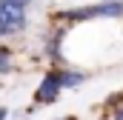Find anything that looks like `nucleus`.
Returning <instances> with one entry per match:
<instances>
[{
	"label": "nucleus",
	"instance_id": "obj_1",
	"mask_svg": "<svg viewBox=\"0 0 123 120\" xmlns=\"http://www.w3.org/2000/svg\"><path fill=\"white\" fill-rule=\"evenodd\" d=\"M123 3H100V6H86V9H72L63 12L66 20H89V17H120Z\"/></svg>",
	"mask_w": 123,
	"mask_h": 120
},
{
	"label": "nucleus",
	"instance_id": "obj_2",
	"mask_svg": "<svg viewBox=\"0 0 123 120\" xmlns=\"http://www.w3.org/2000/svg\"><path fill=\"white\" fill-rule=\"evenodd\" d=\"M26 26L23 9H0V34H14Z\"/></svg>",
	"mask_w": 123,
	"mask_h": 120
},
{
	"label": "nucleus",
	"instance_id": "obj_3",
	"mask_svg": "<svg viewBox=\"0 0 123 120\" xmlns=\"http://www.w3.org/2000/svg\"><path fill=\"white\" fill-rule=\"evenodd\" d=\"M60 89H63V86H60V77H57V74H46L34 97H37V103H52V100L60 94Z\"/></svg>",
	"mask_w": 123,
	"mask_h": 120
},
{
	"label": "nucleus",
	"instance_id": "obj_4",
	"mask_svg": "<svg viewBox=\"0 0 123 120\" xmlns=\"http://www.w3.org/2000/svg\"><path fill=\"white\" fill-rule=\"evenodd\" d=\"M57 77H60V86H77L83 80L80 72H66V74H57Z\"/></svg>",
	"mask_w": 123,
	"mask_h": 120
},
{
	"label": "nucleus",
	"instance_id": "obj_5",
	"mask_svg": "<svg viewBox=\"0 0 123 120\" xmlns=\"http://www.w3.org/2000/svg\"><path fill=\"white\" fill-rule=\"evenodd\" d=\"M29 0H0V9H23Z\"/></svg>",
	"mask_w": 123,
	"mask_h": 120
},
{
	"label": "nucleus",
	"instance_id": "obj_6",
	"mask_svg": "<svg viewBox=\"0 0 123 120\" xmlns=\"http://www.w3.org/2000/svg\"><path fill=\"white\" fill-rule=\"evenodd\" d=\"M9 57H12V54H9V49H0V72H6V69H9Z\"/></svg>",
	"mask_w": 123,
	"mask_h": 120
},
{
	"label": "nucleus",
	"instance_id": "obj_7",
	"mask_svg": "<svg viewBox=\"0 0 123 120\" xmlns=\"http://www.w3.org/2000/svg\"><path fill=\"white\" fill-rule=\"evenodd\" d=\"M3 117H6V109H0V120H3Z\"/></svg>",
	"mask_w": 123,
	"mask_h": 120
},
{
	"label": "nucleus",
	"instance_id": "obj_8",
	"mask_svg": "<svg viewBox=\"0 0 123 120\" xmlns=\"http://www.w3.org/2000/svg\"><path fill=\"white\" fill-rule=\"evenodd\" d=\"M117 120H123V112H120V114H117Z\"/></svg>",
	"mask_w": 123,
	"mask_h": 120
}]
</instances>
